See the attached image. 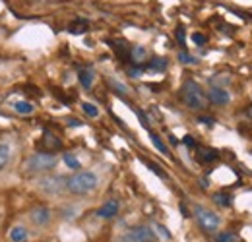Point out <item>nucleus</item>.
<instances>
[{"mask_svg": "<svg viewBox=\"0 0 252 242\" xmlns=\"http://www.w3.org/2000/svg\"><path fill=\"white\" fill-rule=\"evenodd\" d=\"M88 30V22H76V24H72L70 26V31L72 33H82V31Z\"/></svg>", "mask_w": 252, "mask_h": 242, "instance_id": "obj_25", "label": "nucleus"}, {"mask_svg": "<svg viewBox=\"0 0 252 242\" xmlns=\"http://www.w3.org/2000/svg\"><path fill=\"white\" fill-rule=\"evenodd\" d=\"M175 35H177V41H179V45H183L185 47V28H177V31H175Z\"/></svg>", "mask_w": 252, "mask_h": 242, "instance_id": "obj_28", "label": "nucleus"}, {"mask_svg": "<svg viewBox=\"0 0 252 242\" xmlns=\"http://www.w3.org/2000/svg\"><path fill=\"white\" fill-rule=\"evenodd\" d=\"M237 241V235H233V233H221L216 237V242H235Z\"/></svg>", "mask_w": 252, "mask_h": 242, "instance_id": "obj_23", "label": "nucleus"}, {"mask_svg": "<svg viewBox=\"0 0 252 242\" xmlns=\"http://www.w3.org/2000/svg\"><path fill=\"white\" fill-rule=\"evenodd\" d=\"M57 163H59L57 153H53V151H37V153H33V155H30V157L26 159L24 169H26V173L43 175V173L53 171V169L57 167Z\"/></svg>", "mask_w": 252, "mask_h": 242, "instance_id": "obj_2", "label": "nucleus"}, {"mask_svg": "<svg viewBox=\"0 0 252 242\" xmlns=\"http://www.w3.org/2000/svg\"><path fill=\"white\" fill-rule=\"evenodd\" d=\"M121 242H158V235L152 227L148 225H138L128 229L121 237Z\"/></svg>", "mask_w": 252, "mask_h": 242, "instance_id": "obj_6", "label": "nucleus"}, {"mask_svg": "<svg viewBox=\"0 0 252 242\" xmlns=\"http://www.w3.org/2000/svg\"><path fill=\"white\" fill-rule=\"evenodd\" d=\"M144 74V66H132L130 70H128V76L130 78H140Z\"/></svg>", "mask_w": 252, "mask_h": 242, "instance_id": "obj_27", "label": "nucleus"}, {"mask_svg": "<svg viewBox=\"0 0 252 242\" xmlns=\"http://www.w3.org/2000/svg\"><path fill=\"white\" fill-rule=\"evenodd\" d=\"M82 111H84L88 117H92V119L99 117V109H97L95 105H92V103H84V105H82Z\"/></svg>", "mask_w": 252, "mask_h": 242, "instance_id": "obj_21", "label": "nucleus"}, {"mask_svg": "<svg viewBox=\"0 0 252 242\" xmlns=\"http://www.w3.org/2000/svg\"><path fill=\"white\" fill-rule=\"evenodd\" d=\"M8 239H10V242H28V239H30V231H28L24 225H16V227L10 229Z\"/></svg>", "mask_w": 252, "mask_h": 242, "instance_id": "obj_11", "label": "nucleus"}, {"mask_svg": "<svg viewBox=\"0 0 252 242\" xmlns=\"http://www.w3.org/2000/svg\"><path fill=\"white\" fill-rule=\"evenodd\" d=\"M181 97H183V103H185L189 109H192V111H204V109L210 105L204 90H202L194 80H187V82L183 84Z\"/></svg>", "mask_w": 252, "mask_h": 242, "instance_id": "obj_3", "label": "nucleus"}, {"mask_svg": "<svg viewBox=\"0 0 252 242\" xmlns=\"http://www.w3.org/2000/svg\"><path fill=\"white\" fill-rule=\"evenodd\" d=\"M249 117H251V119H252V105H251V107H249Z\"/></svg>", "mask_w": 252, "mask_h": 242, "instance_id": "obj_34", "label": "nucleus"}, {"mask_svg": "<svg viewBox=\"0 0 252 242\" xmlns=\"http://www.w3.org/2000/svg\"><path fill=\"white\" fill-rule=\"evenodd\" d=\"M97 186H99V177L94 171H76L70 179H66V192L74 196L92 194Z\"/></svg>", "mask_w": 252, "mask_h": 242, "instance_id": "obj_1", "label": "nucleus"}, {"mask_svg": "<svg viewBox=\"0 0 252 242\" xmlns=\"http://www.w3.org/2000/svg\"><path fill=\"white\" fill-rule=\"evenodd\" d=\"M206 97H208V103L218 105V107H225L231 101V95L223 88H210V91L206 93Z\"/></svg>", "mask_w": 252, "mask_h": 242, "instance_id": "obj_8", "label": "nucleus"}, {"mask_svg": "<svg viewBox=\"0 0 252 242\" xmlns=\"http://www.w3.org/2000/svg\"><path fill=\"white\" fill-rule=\"evenodd\" d=\"M216 159H218V151L216 150H208V148H200L198 150V161L210 163V161H216Z\"/></svg>", "mask_w": 252, "mask_h": 242, "instance_id": "obj_15", "label": "nucleus"}, {"mask_svg": "<svg viewBox=\"0 0 252 242\" xmlns=\"http://www.w3.org/2000/svg\"><path fill=\"white\" fill-rule=\"evenodd\" d=\"M150 140H152V144H154V146L158 148V151H161L163 155H167V153H169L167 146H165V144L161 142V138H159L158 134H154V132H152V134H150Z\"/></svg>", "mask_w": 252, "mask_h": 242, "instance_id": "obj_20", "label": "nucleus"}, {"mask_svg": "<svg viewBox=\"0 0 252 242\" xmlns=\"http://www.w3.org/2000/svg\"><path fill=\"white\" fill-rule=\"evenodd\" d=\"M165 68H167V60L163 57H154L148 62V70H152V72H163Z\"/></svg>", "mask_w": 252, "mask_h": 242, "instance_id": "obj_17", "label": "nucleus"}, {"mask_svg": "<svg viewBox=\"0 0 252 242\" xmlns=\"http://www.w3.org/2000/svg\"><path fill=\"white\" fill-rule=\"evenodd\" d=\"M14 111L18 115H32L35 109H33L32 103H28V101H18V103H14Z\"/></svg>", "mask_w": 252, "mask_h": 242, "instance_id": "obj_19", "label": "nucleus"}, {"mask_svg": "<svg viewBox=\"0 0 252 242\" xmlns=\"http://www.w3.org/2000/svg\"><path fill=\"white\" fill-rule=\"evenodd\" d=\"M192 41H194V45H198V47H204V45L208 43V39H206L204 33H194V35H192Z\"/></svg>", "mask_w": 252, "mask_h": 242, "instance_id": "obj_24", "label": "nucleus"}, {"mask_svg": "<svg viewBox=\"0 0 252 242\" xmlns=\"http://www.w3.org/2000/svg\"><path fill=\"white\" fill-rule=\"evenodd\" d=\"M198 122H202V124H206V126H212V124H214L212 117H198Z\"/></svg>", "mask_w": 252, "mask_h": 242, "instance_id": "obj_32", "label": "nucleus"}, {"mask_svg": "<svg viewBox=\"0 0 252 242\" xmlns=\"http://www.w3.org/2000/svg\"><path fill=\"white\" fill-rule=\"evenodd\" d=\"M119 210H121L119 200H109V202H105V204L97 210V217H101V219H113V217L119 215Z\"/></svg>", "mask_w": 252, "mask_h": 242, "instance_id": "obj_9", "label": "nucleus"}, {"mask_svg": "<svg viewBox=\"0 0 252 242\" xmlns=\"http://www.w3.org/2000/svg\"><path fill=\"white\" fill-rule=\"evenodd\" d=\"M148 57H150V53H148V49H146V47H142V45L130 47L128 59L132 60V64H134V66H144V64L148 62Z\"/></svg>", "mask_w": 252, "mask_h": 242, "instance_id": "obj_10", "label": "nucleus"}, {"mask_svg": "<svg viewBox=\"0 0 252 242\" xmlns=\"http://www.w3.org/2000/svg\"><path fill=\"white\" fill-rule=\"evenodd\" d=\"M179 60L185 62V64H194V62H196V59H192L189 53H181V55H179Z\"/></svg>", "mask_w": 252, "mask_h": 242, "instance_id": "obj_29", "label": "nucleus"}, {"mask_svg": "<svg viewBox=\"0 0 252 242\" xmlns=\"http://www.w3.org/2000/svg\"><path fill=\"white\" fill-rule=\"evenodd\" d=\"M64 165L68 167V169H72V171H80L82 169V163H80V159L74 155V153H64Z\"/></svg>", "mask_w": 252, "mask_h": 242, "instance_id": "obj_16", "label": "nucleus"}, {"mask_svg": "<svg viewBox=\"0 0 252 242\" xmlns=\"http://www.w3.org/2000/svg\"><path fill=\"white\" fill-rule=\"evenodd\" d=\"M214 202L216 204H220V206H231V196H227V194H223V192H220V194H216L214 196Z\"/></svg>", "mask_w": 252, "mask_h": 242, "instance_id": "obj_22", "label": "nucleus"}, {"mask_svg": "<svg viewBox=\"0 0 252 242\" xmlns=\"http://www.w3.org/2000/svg\"><path fill=\"white\" fill-rule=\"evenodd\" d=\"M78 80H80V84H82V88H86V90H90L92 86H94V72L92 70H80V74H78Z\"/></svg>", "mask_w": 252, "mask_h": 242, "instance_id": "obj_13", "label": "nucleus"}, {"mask_svg": "<svg viewBox=\"0 0 252 242\" xmlns=\"http://www.w3.org/2000/svg\"><path fill=\"white\" fill-rule=\"evenodd\" d=\"M41 146L45 150H61L63 148V142L57 136H53V134H45L43 140H41Z\"/></svg>", "mask_w": 252, "mask_h": 242, "instance_id": "obj_12", "label": "nucleus"}, {"mask_svg": "<svg viewBox=\"0 0 252 242\" xmlns=\"http://www.w3.org/2000/svg\"><path fill=\"white\" fill-rule=\"evenodd\" d=\"M152 229H154V231H158V233L161 235V237H163V239H165V241H169V239H171V233H169V231H167V229H165L163 225H159V223H156V225H154Z\"/></svg>", "mask_w": 252, "mask_h": 242, "instance_id": "obj_26", "label": "nucleus"}, {"mask_svg": "<svg viewBox=\"0 0 252 242\" xmlns=\"http://www.w3.org/2000/svg\"><path fill=\"white\" fill-rule=\"evenodd\" d=\"M51 217H53V213L47 206H35L30 212V221L35 227H47L51 223Z\"/></svg>", "mask_w": 252, "mask_h": 242, "instance_id": "obj_7", "label": "nucleus"}, {"mask_svg": "<svg viewBox=\"0 0 252 242\" xmlns=\"http://www.w3.org/2000/svg\"><path fill=\"white\" fill-rule=\"evenodd\" d=\"M111 45H113V47H115V51L121 55V59L128 57V53H130V47L126 45L125 39H115V41H111Z\"/></svg>", "mask_w": 252, "mask_h": 242, "instance_id": "obj_18", "label": "nucleus"}, {"mask_svg": "<svg viewBox=\"0 0 252 242\" xmlns=\"http://www.w3.org/2000/svg\"><path fill=\"white\" fill-rule=\"evenodd\" d=\"M194 217H196L200 229L206 231V233H216L221 225L220 215H218L216 212H210L208 208H202V206L194 208Z\"/></svg>", "mask_w": 252, "mask_h": 242, "instance_id": "obj_5", "label": "nucleus"}, {"mask_svg": "<svg viewBox=\"0 0 252 242\" xmlns=\"http://www.w3.org/2000/svg\"><path fill=\"white\" fill-rule=\"evenodd\" d=\"M138 113V117H140V122H142V126L144 128H150V122H148V119H146V115L142 113V111H136Z\"/></svg>", "mask_w": 252, "mask_h": 242, "instance_id": "obj_31", "label": "nucleus"}, {"mask_svg": "<svg viewBox=\"0 0 252 242\" xmlns=\"http://www.w3.org/2000/svg\"><path fill=\"white\" fill-rule=\"evenodd\" d=\"M10 157H12V148H10V144L0 142V171H2V169L8 165Z\"/></svg>", "mask_w": 252, "mask_h": 242, "instance_id": "obj_14", "label": "nucleus"}, {"mask_svg": "<svg viewBox=\"0 0 252 242\" xmlns=\"http://www.w3.org/2000/svg\"><path fill=\"white\" fill-rule=\"evenodd\" d=\"M37 188L39 192H43L45 196H61L66 192V179L61 175H49V177H43L37 182Z\"/></svg>", "mask_w": 252, "mask_h": 242, "instance_id": "obj_4", "label": "nucleus"}, {"mask_svg": "<svg viewBox=\"0 0 252 242\" xmlns=\"http://www.w3.org/2000/svg\"><path fill=\"white\" fill-rule=\"evenodd\" d=\"M185 144H187L189 148H194V146H196V144H194V140H192L190 136H187V138H185Z\"/></svg>", "mask_w": 252, "mask_h": 242, "instance_id": "obj_33", "label": "nucleus"}, {"mask_svg": "<svg viewBox=\"0 0 252 242\" xmlns=\"http://www.w3.org/2000/svg\"><path fill=\"white\" fill-rule=\"evenodd\" d=\"M111 86H115V90L117 91H121V93H128V91H126V88L125 86H123V84H121V82H115V80H111Z\"/></svg>", "mask_w": 252, "mask_h": 242, "instance_id": "obj_30", "label": "nucleus"}]
</instances>
